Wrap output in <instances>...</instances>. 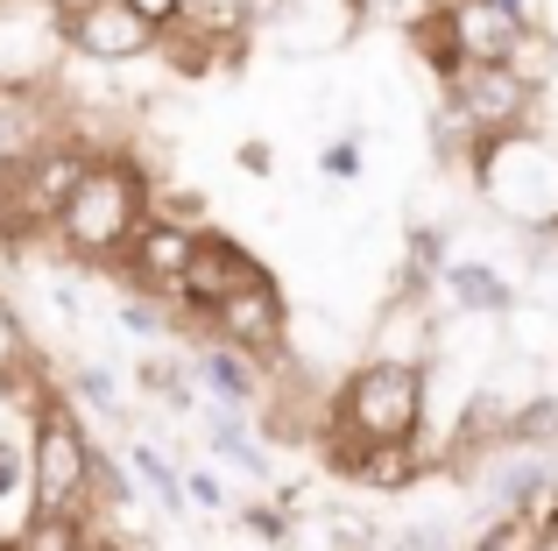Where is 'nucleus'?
I'll use <instances>...</instances> for the list:
<instances>
[{
  "label": "nucleus",
  "instance_id": "1",
  "mask_svg": "<svg viewBox=\"0 0 558 551\" xmlns=\"http://www.w3.org/2000/svg\"><path fill=\"white\" fill-rule=\"evenodd\" d=\"M149 198H156L149 170H142L128 149H107V156L85 163L78 184H71L50 241L71 255V262H85V269H121L128 241L149 226Z\"/></svg>",
  "mask_w": 558,
  "mask_h": 551
},
{
  "label": "nucleus",
  "instance_id": "2",
  "mask_svg": "<svg viewBox=\"0 0 558 551\" xmlns=\"http://www.w3.org/2000/svg\"><path fill=\"white\" fill-rule=\"evenodd\" d=\"M22 453H28V502H36L28 524H78L85 530V516H93V488H85V474H93V425L64 403V389H43L28 403Z\"/></svg>",
  "mask_w": 558,
  "mask_h": 551
},
{
  "label": "nucleus",
  "instance_id": "3",
  "mask_svg": "<svg viewBox=\"0 0 558 551\" xmlns=\"http://www.w3.org/2000/svg\"><path fill=\"white\" fill-rule=\"evenodd\" d=\"M424 389L432 368L417 354H375L332 396V417L318 439H354V445H417L424 431Z\"/></svg>",
  "mask_w": 558,
  "mask_h": 551
},
{
  "label": "nucleus",
  "instance_id": "4",
  "mask_svg": "<svg viewBox=\"0 0 558 551\" xmlns=\"http://www.w3.org/2000/svg\"><path fill=\"white\" fill-rule=\"evenodd\" d=\"M198 340H213V346H227V354H241L247 368L276 375L290 360V297H283V283H276V276H262V283L219 297L213 311H205Z\"/></svg>",
  "mask_w": 558,
  "mask_h": 551
},
{
  "label": "nucleus",
  "instance_id": "5",
  "mask_svg": "<svg viewBox=\"0 0 558 551\" xmlns=\"http://www.w3.org/2000/svg\"><path fill=\"white\" fill-rule=\"evenodd\" d=\"M438 93H446V121L460 127L466 142L517 135V127H531V113H537V93L509 64H460Z\"/></svg>",
  "mask_w": 558,
  "mask_h": 551
},
{
  "label": "nucleus",
  "instance_id": "6",
  "mask_svg": "<svg viewBox=\"0 0 558 551\" xmlns=\"http://www.w3.org/2000/svg\"><path fill=\"white\" fill-rule=\"evenodd\" d=\"M262 276H269V262H262L247 241L219 234V226H198V241H191V262H184V283H178V297H170V318H178L184 332H198L205 311H213L219 297L262 283Z\"/></svg>",
  "mask_w": 558,
  "mask_h": 551
},
{
  "label": "nucleus",
  "instance_id": "7",
  "mask_svg": "<svg viewBox=\"0 0 558 551\" xmlns=\"http://www.w3.org/2000/svg\"><path fill=\"white\" fill-rule=\"evenodd\" d=\"M71 135V107L50 78H0V177Z\"/></svg>",
  "mask_w": 558,
  "mask_h": 551
},
{
  "label": "nucleus",
  "instance_id": "8",
  "mask_svg": "<svg viewBox=\"0 0 558 551\" xmlns=\"http://www.w3.org/2000/svg\"><path fill=\"white\" fill-rule=\"evenodd\" d=\"M57 42L85 64H135V57H156V36L121 8V0H93L78 14H50Z\"/></svg>",
  "mask_w": 558,
  "mask_h": 551
},
{
  "label": "nucleus",
  "instance_id": "9",
  "mask_svg": "<svg viewBox=\"0 0 558 551\" xmlns=\"http://www.w3.org/2000/svg\"><path fill=\"white\" fill-rule=\"evenodd\" d=\"M191 241H198L191 226H170V220L149 212V226H142L121 255V276L135 283V297H156L170 311V297H178V283H184V262H191Z\"/></svg>",
  "mask_w": 558,
  "mask_h": 551
},
{
  "label": "nucleus",
  "instance_id": "10",
  "mask_svg": "<svg viewBox=\"0 0 558 551\" xmlns=\"http://www.w3.org/2000/svg\"><path fill=\"white\" fill-rule=\"evenodd\" d=\"M326 445V467L347 474L361 488H381V495H403V488L424 481V460L417 445H354V439H318Z\"/></svg>",
  "mask_w": 558,
  "mask_h": 551
},
{
  "label": "nucleus",
  "instance_id": "11",
  "mask_svg": "<svg viewBox=\"0 0 558 551\" xmlns=\"http://www.w3.org/2000/svg\"><path fill=\"white\" fill-rule=\"evenodd\" d=\"M184 368H191V389H198L205 403H227V411H247V417H255V403L269 396V375L247 368L241 354H227V346H213V340L191 346Z\"/></svg>",
  "mask_w": 558,
  "mask_h": 551
},
{
  "label": "nucleus",
  "instance_id": "12",
  "mask_svg": "<svg viewBox=\"0 0 558 551\" xmlns=\"http://www.w3.org/2000/svg\"><path fill=\"white\" fill-rule=\"evenodd\" d=\"M558 544V495H545L537 510H502L481 524L474 551H551Z\"/></svg>",
  "mask_w": 558,
  "mask_h": 551
},
{
  "label": "nucleus",
  "instance_id": "13",
  "mask_svg": "<svg viewBox=\"0 0 558 551\" xmlns=\"http://www.w3.org/2000/svg\"><path fill=\"white\" fill-rule=\"evenodd\" d=\"M446 297H452V311H474V318H502V311H517V283H509L502 269H488V262H446Z\"/></svg>",
  "mask_w": 558,
  "mask_h": 551
},
{
  "label": "nucleus",
  "instance_id": "14",
  "mask_svg": "<svg viewBox=\"0 0 558 551\" xmlns=\"http://www.w3.org/2000/svg\"><path fill=\"white\" fill-rule=\"evenodd\" d=\"M36 368H43V354H36V340H28L22 311L0 297V396H28L36 403L43 389H50V382H36Z\"/></svg>",
  "mask_w": 558,
  "mask_h": 551
},
{
  "label": "nucleus",
  "instance_id": "15",
  "mask_svg": "<svg viewBox=\"0 0 558 551\" xmlns=\"http://www.w3.org/2000/svg\"><path fill=\"white\" fill-rule=\"evenodd\" d=\"M446 226H410V255H403V276H396V290L403 297L396 304H424V290H438V276H446L452 248H446Z\"/></svg>",
  "mask_w": 558,
  "mask_h": 551
},
{
  "label": "nucleus",
  "instance_id": "16",
  "mask_svg": "<svg viewBox=\"0 0 558 551\" xmlns=\"http://www.w3.org/2000/svg\"><path fill=\"white\" fill-rule=\"evenodd\" d=\"M198 417H205V445H213L219 460H233V467H247V474H269V460H262V445H255V425H247V411L198 403Z\"/></svg>",
  "mask_w": 558,
  "mask_h": 551
},
{
  "label": "nucleus",
  "instance_id": "17",
  "mask_svg": "<svg viewBox=\"0 0 558 551\" xmlns=\"http://www.w3.org/2000/svg\"><path fill=\"white\" fill-rule=\"evenodd\" d=\"M502 445L517 453H558V396H531L502 417Z\"/></svg>",
  "mask_w": 558,
  "mask_h": 551
},
{
  "label": "nucleus",
  "instance_id": "18",
  "mask_svg": "<svg viewBox=\"0 0 558 551\" xmlns=\"http://www.w3.org/2000/svg\"><path fill=\"white\" fill-rule=\"evenodd\" d=\"M128 467H135V481H142V488H149V495H156V502H163V510H170V516H184V467H178V460H170V453H163V445H156V439H142V445H128Z\"/></svg>",
  "mask_w": 558,
  "mask_h": 551
},
{
  "label": "nucleus",
  "instance_id": "19",
  "mask_svg": "<svg viewBox=\"0 0 558 551\" xmlns=\"http://www.w3.org/2000/svg\"><path fill=\"white\" fill-rule=\"evenodd\" d=\"M64 403L71 411H93V417H121V382H113V368H99V360H78L64 382Z\"/></svg>",
  "mask_w": 558,
  "mask_h": 551
},
{
  "label": "nucleus",
  "instance_id": "20",
  "mask_svg": "<svg viewBox=\"0 0 558 551\" xmlns=\"http://www.w3.org/2000/svg\"><path fill=\"white\" fill-rule=\"evenodd\" d=\"M135 375H142V389H149V396H163L178 417L198 411V389H191V368H184V360H170V354H142V360H135Z\"/></svg>",
  "mask_w": 558,
  "mask_h": 551
},
{
  "label": "nucleus",
  "instance_id": "21",
  "mask_svg": "<svg viewBox=\"0 0 558 551\" xmlns=\"http://www.w3.org/2000/svg\"><path fill=\"white\" fill-rule=\"evenodd\" d=\"M241 524H247V538L269 544V551L290 544V510H283V502H255V510H241Z\"/></svg>",
  "mask_w": 558,
  "mask_h": 551
},
{
  "label": "nucleus",
  "instance_id": "22",
  "mask_svg": "<svg viewBox=\"0 0 558 551\" xmlns=\"http://www.w3.org/2000/svg\"><path fill=\"white\" fill-rule=\"evenodd\" d=\"M361 163H368V156H361V135H340V142L318 149V177H332V184H354Z\"/></svg>",
  "mask_w": 558,
  "mask_h": 551
},
{
  "label": "nucleus",
  "instance_id": "23",
  "mask_svg": "<svg viewBox=\"0 0 558 551\" xmlns=\"http://www.w3.org/2000/svg\"><path fill=\"white\" fill-rule=\"evenodd\" d=\"M121 326L135 332V340H149V346H156L163 332H178V318H170L163 304H142V297H128V304H121Z\"/></svg>",
  "mask_w": 558,
  "mask_h": 551
},
{
  "label": "nucleus",
  "instance_id": "24",
  "mask_svg": "<svg viewBox=\"0 0 558 551\" xmlns=\"http://www.w3.org/2000/svg\"><path fill=\"white\" fill-rule=\"evenodd\" d=\"M121 8H128V14H135V22H142V28H149V36H156V42H163V36H170V28H184V0H121Z\"/></svg>",
  "mask_w": 558,
  "mask_h": 551
},
{
  "label": "nucleus",
  "instance_id": "25",
  "mask_svg": "<svg viewBox=\"0 0 558 551\" xmlns=\"http://www.w3.org/2000/svg\"><path fill=\"white\" fill-rule=\"evenodd\" d=\"M78 538H85L78 524H28L14 538V551H78Z\"/></svg>",
  "mask_w": 558,
  "mask_h": 551
},
{
  "label": "nucleus",
  "instance_id": "26",
  "mask_svg": "<svg viewBox=\"0 0 558 551\" xmlns=\"http://www.w3.org/2000/svg\"><path fill=\"white\" fill-rule=\"evenodd\" d=\"M14 495H28V453H22V439H0V502H14Z\"/></svg>",
  "mask_w": 558,
  "mask_h": 551
},
{
  "label": "nucleus",
  "instance_id": "27",
  "mask_svg": "<svg viewBox=\"0 0 558 551\" xmlns=\"http://www.w3.org/2000/svg\"><path fill=\"white\" fill-rule=\"evenodd\" d=\"M184 510H227V488H219V474L184 467Z\"/></svg>",
  "mask_w": 558,
  "mask_h": 551
},
{
  "label": "nucleus",
  "instance_id": "28",
  "mask_svg": "<svg viewBox=\"0 0 558 551\" xmlns=\"http://www.w3.org/2000/svg\"><path fill=\"white\" fill-rule=\"evenodd\" d=\"M304 0H247V36H255V28H283Z\"/></svg>",
  "mask_w": 558,
  "mask_h": 551
},
{
  "label": "nucleus",
  "instance_id": "29",
  "mask_svg": "<svg viewBox=\"0 0 558 551\" xmlns=\"http://www.w3.org/2000/svg\"><path fill=\"white\" fill-rule=\"evenodd\" d=\"M241 170H247V177H269V170H276L269 142H241Z\"/></svg>",
  "mask_w": 558,
  "mask_h": 551
},
{
  "label": "nucleus",
  "instance_id": "30",
  "mask_svg": "<svg viewBox=\"0 0 558 551\" xmlns=\"http://www.w3.org/2000/svg\"><path fill=\"white\" fill-rule=\"evenodd\" d=\"M347 8H354V14H403L410 0H347Z\"/></svg>",
  "mask_w": 558,
  "mask_h": 551
},
{
  "label": "nucleus",
  "instance_id": "31",
  "mask_svg": "<svg viewBox=\"0 0 558 551\" xmlns=\"http://www.w3.org/2000/svg\"><path fill=\"white\" fill-rule=\"evenodd\" d=\"M78 551H121V538H113V530H85Z\"/></svg>",
  "mask_w": 558,
  "mask_h": 551
},
{
  "label": "nucleus",
  "instance_id": "32",
  "mask_svg": "<svg viewBox=\"0 0 558 551\" xmlns=\"http://www.w3.org/2000/svg\"><path fill=\"white\" fill-rule=\"evenodd\" d=\"M0 551H14V538H0Z\"/></svg>",
  "mask_w": 558,
  "mask_h": 551
}]
</instances>
